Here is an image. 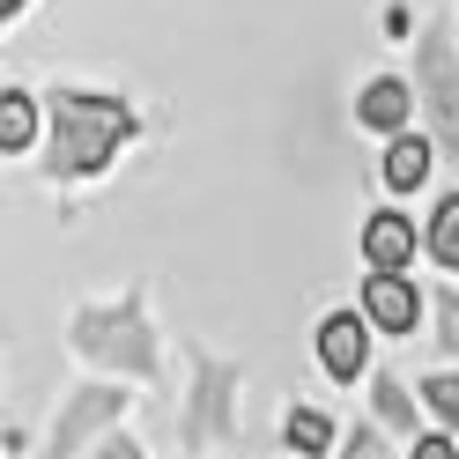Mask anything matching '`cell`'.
<instances>
[{
    "label": "cell",
    "mask_w": 459,
    "mask_h": 459,
    "mask_svg": "<svg viewBox=\"0 0 459 459\" xmlns=\"http://www.w3.org/2000/svg\"><path fill=\"white\" fill-rule=\"evenodd\" d=\"M134 141V111L119 97H97V90H60L45 104V170L52 178H90L104 170Z\"/></svg>",
    "instance_id": "cell-1"
},
{
    "label": "cell",
    "mask_w": 459,
    "mask_h": 459,
    "mask_svg": "<svg viewBox=\"0 0 459 459\" xmlns=\"http://www.w3.org/2000/svg\"><path fill=\"white\" fill-rule=\"evenodd\" d=\"M74 349L97 356V363H119V370H134V378H149V370H156V333H149L141 297L82 304V311H74Z\"/></svg>",
    "instance_id": "cell-2"
},
{
    "label": "cell",
    "mask_w": 459,
    "mask_h": 459,
    "mask_svg": "<svg viewBox=\"0 0 459 459\" xmlns=\"http://www.w3.org/2000/svg\"><path fill=\"white\" fill-rule=\"evenodd\" d=\"M415 97L437 126V156H459V38H445L437 22L415 45Z\"/></svg>",
    "instance_id": "cell-3"
},
{
    "label": "cell",
    "mask_w": 459,
    "mask_h": 459,
    "mask_svg": "<svg viewBox=\"0 0 459 459\" xmlns=\"http://www.w3.org/2000/svg\"><path fill=\"white\" fill-rule=\"evenodd\" d=\"M230 408H238V370L215 363V356H200V370H193V408H186V437H193V445L230 437Z\"/></svg>",
    "instance_id": "cell-4"
},
{
    "label": "cell",
    "mask_w": 459,
    "mask_h": 459,
    "mask_svg": "<svg viewBox=\"0 0 459 459\" xmlns=\"http://www.w3.org/2000/svg\"><path fill=\"white\" fill-rule=\"evenodd\" d=\"M119 415H126V393H119V385H90V393H74L67 408H60V429H52V459H74L104 422H119Z\"/></svg>",
    "instance_id": "cell-5"
},
{
    "label": "cell",
    "mask_w": 459,
    "mask_h": 459,
    "mask_svg": "<svg viewBox=\"0 0 459 459\" xmlns=\"http://www.w3.org/2000/svg\"><path fill=\"white\" fill-rule=\"evenodd\" d=\"M370 333H378V326H370L363 311H333V319L319 326V363L333 370L341 385H356L370 370Z\"/></svg>",
    "instance_id": "cell-6"
},
{
    "label": "cell",
    "mask_w": 459,
    "mask_h": 459,
    "mask_svg": "<svg viewBox=\"0 0 459 459\" xmlns=\"http://www.w3.org/2000/svg\"><path fill=\"white\" fill-rule=\"evenodd\" d=\"M363 319L378 326V333H415V319H422L415 281L408 274H370L363 281Z\"/></svg>",
    "instance_id": "cell-7"
},
{
    "label": "cell",
    "mask_w": 459,
    "mask_h": 459,
    "mask_svg": "<svg viewBox=\"0 0 459 459\" xmlns=\"http://www.w3.org/2000/svg\"><path fill=\"white\" fill-rule=\"evenodd\" d=\"M363 260H370V274H408V260H415V222L393 215V208H378V215L363 222Z\"/></svg>",
    "instance_id": "cell-8"
},
{
    "label": "cell",
    "mask_w": 459,
    "mask_h": 459,
    "mask_svg": "<svg viewBox=\"0 0 459 459\" xmlns=\"http://www.w3.org/2000/svg\"><path fill=\"white\" fill-rule=\"evenodd\" d=\"M356 119H363L370 134L400 141V134H408V119H415V90H408L400 74H378V82H363V104H356Z\"/></svg>",
    "instance_id": "cell-9"
},
{
    "label": "cell",
    "mask_w": 459,
    "mask_h": 459,
    "mask_svg": "<svg viewBox=\"0 0 459 459\" xmlns=\"http://www.w3.org/2000/svg\"><path fill=\"white\" fill-rule=\"evenodd\" d=\"M429 163H437V141H422V134L385 141V186H393V193H415V186L429 178Z\"/></svg>",
    "instance_id": "cell-10"
},
{
    "label": "cell",
    "mask_w": 459,
    "mask_h": 459,
    "mask_svg": "<svg viewBox=\"0 0 459 459\" xmlns=\"http://www.w3.org/2000/svg\"><path fill=\"white\" fill-rule=\"evenodd\" d=\"M281 437H290V452H304V459H326V452H333V422H326L319 408H290Z\"/></svg>",
    "instance_id": "cell-11"
},
{
    "label": "cell",
    "mask_w": 459,
    "mask_h": 459,
    "mask_svg": "<svg viewBox=\"0 0 459 459\" xmlns=\"http://www.w3.org/2000/svg\"><path fill=\"white\" fill-rule=\"evenodd\" d=\"M30 141H38V104L22 97V90H8V97H0V149L22 156Z\"/></svg>",
    "instance_id": "cell-12"
},
{
    "label": "cell",
    "mask_w": 459,
    "mask_h": 459,
    "mask_svg": "<svg viewBox=\"0 0 459 459\" xmlns=\"http://www.w3.org/2000/svg\"><path fill=\"white\" fill-rule=\"evenodd\" d=\"M422 245H429V260H437V267L459 274V193L437 200V215H429V238H422Z\"/></svg>",
    "instance_id": "cell-13"
},
{
    "label": "cell",
    "mask_w": 459,
    "mask_h": 459,
    "mask_svg": "<svg viewBox=\"0 0 459 459\" xmlns=\"http://www.w3.org/2000/svg\"><path fill=\"white\" fill-rule=\"evenodd\" d=\"M370 400H378V422H385V429H415V393L400 385V378L378 370V378H370Z\"/></svg>",
    "instance_id": "cell-14"
},
{
    "label": "cell",
    "mask_w": 459,
    "mask_h": 459,
    "mask_svg": "<svg viewBox=\"0 0 459 459\" xmlns=\"http://www.w3.org/2000/svg\"><path fill=\"white\" fill-rule=\"evenodd\" d=\"M422 408L437 415L445 429H459V378H452V370H437V378H422Z\"/></svg>",
    "instance_id": "cell-15"
},
{
    "label": "cell",
    "mask_w": 459,
    "mask_h": 459,
    "mask_svg": "<svg viewBox=\"0 0 459 459\" xmlns=\"http://www.w3.org/2000/svg\"><path fill=\"white\" fill-rule=\"evenodd\" d=\"M437 341L459 356V290H437Z\"/></svg>",
    "instance_id": "cell-16"
},
{
    "label": "cell",
    "mask_w": 459,
    "mask_h": 459,
    "mask_svg": "<svg viewBox=\"0 0 459 459\" xmlns=\"http://www.w3.org/2000/svg\"><path fill=\"white\" fill-rule=\"evenodd\" d=\"M341 459H385V437H378V429H370V422H363V429H356V437H349V445H341Z\"/></svg>",
    "instance_id": "cell-17"
},
{
    "label": "cell",
    "mask_w": 459,
    "mask_h": 459,
    "mask_svg": "<svg viewBox=\"0 0 459 459\" xmlns=\"http://www.w3.org/2000/svg\"><path fill=\"white\" fill-rule=\"evenodd\" d=\"M408 459H459V437H445V429H429V437H415Z\"/></svg>",
    "instance_id": "cell-18"
},
{
    "label": "cell",
    "mask_w": 459,
    "mask_h": 459,
    "mask_svg": "<svg viewBox=\"0 0 459 459\" xmlns=\"http://www.w3.org/2000/svg\"><path fill=\"white\" fill-rule=\"evenodd\" d=\"M90 459H149V452H141V445H134V437H104V445H97V452H90Z\"/></svg>",
    "instance_id": "cell-19"
},
{
    "label": "cell",
    "mask_w": 459,
    "mask_h": 459,
    "mask_svg": "<svg viewBox=\"0 0 459 459\" xmlns=\"http://www.w3.org/2000/svg\"><path fill=\"white\" fill-rule=\"evenodd\" d=\"M0 15H8V22H15V15H22V0H0Z\"/></svg>",
    "instance_id": "cell-20"
}]
</instances>
